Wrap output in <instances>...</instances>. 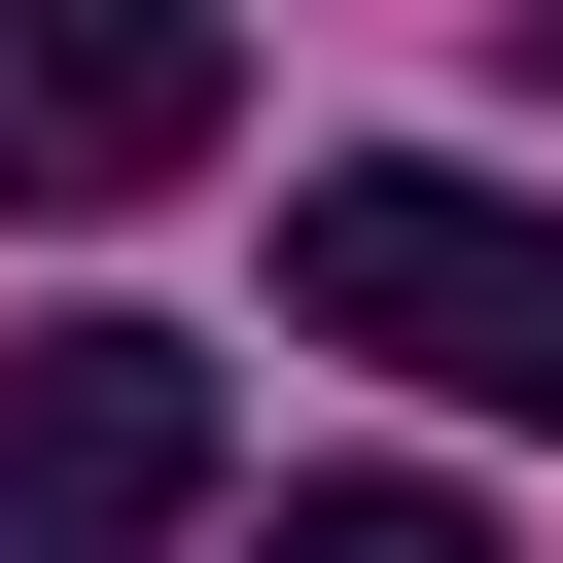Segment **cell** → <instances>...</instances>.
I'll return each mask as SVG.
<instances>
[{"label":"cell","instance_id":"1","mask_svg":"<svg viewBox=\"0 0 563 563\" xmlns=\"http://www.w3.org/2000/svg\"><path fill=\"white\" fill-rule=\"evenodd\" d=\"M282 317L457 387V422H563V211L528 176H422V141H317L282 176Z\"/></svg>","mask_w":563,"mask_h":563},{"label":"cell","instance_id":"2","mask_svg":"<svg viewBox=\"0 0 563 563\" xmlns=\"http://www.w3.org/2000/svg\"><path fill=\"white\" fill-rule=\"evenodd\" d=\"M0 563H211V352L176 317H35L0 352Z\"/></svg>","mask_w":563,"mask_h":563},{"label":"cell","instance_id":"3","mask_svg":"<svg viewBox=\"0 0 563 563\" xmlns=\"http://www.w3.org/2000/svg\"><path fill=\"white\" fill-rule=\"evenodd\" d=\"M246 141V35L211 0H0V211H141Z\"/></svg>","mask_w":563,"mask_h":563},{"label":"cell","instance_id":"4","mask_svg":"<svg viewBox=\"0 0 563 563\" xmlns=\"http://www.w3.org/2000/svg\"><path fill=\"white\" fill-rule=\"evenodd\" d=\"M211 563H493V528H457L422 457H352V493H282V528H211Z\"/></svg>","mask_w":563,"mask_h":563},{"label":"cell","instance_id":"5","mask_svg":"<svg viewBox=\"0 0 563 563\" xmlns=\"http://www.w3.org/2000/svg\"><path fill=\"white\" fill-rule=\"evenodd\" d=\"M493 70H528V106H563V0H493Z\"/></svg>","mask_w":563,"mask_h":563}]
</instances>
